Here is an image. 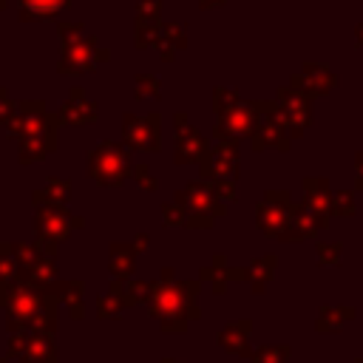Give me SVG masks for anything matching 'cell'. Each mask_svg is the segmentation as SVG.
Segmentation results:
<instances>
[{"label":"cell","instance_id":"obj_1","mask_svg":"<svg viewBox=\"0 0 363 363\" xmlns=\"http://www.w3.org/2000/svg\"><path fill=\"white\" fill-rule=\"evenodd\" d=\"M335 74L332 71H326L323 65H315V62H309L306 68H303V74H298L295 77V88H301L303 94H326L329 88H335Z\"/></svg>","mask_w":363,"mask_h":363},{"label":"cell","instance_id":"obj_2","mask_svg":"<svg viewBox=\"0 0 363 363\" xmlns=\"http://www.w3.org/2000/svg\"><path fill=\"white\" fill-rule=\"evenodd\" d=\"M281 111H284V119L286 125L295 128V133L303 130V125L309 122V102L303 94H289V91H281Z\"/></svg>","mask_w":363,"mask_h":363},{"label":"cell","instance_id":"obj_3","mask_svg":"<svg viewBox=\"0 0 363 363\" xmlns=\"http://www.w3.org/2000/svg\"><path fill=\"white\" fill-rule=\"evenodd\" d=\"M303 190L309 193L306 196V207L315 213V216H326L329 213V207H332V201H329V190H326V184L320 182V179H306L303 182ZM326 221V218H323Z\"/></svg>","mask_w":363,"mask_h":363},{"label":"cell","instance_id":"obj_4","mask_svg":"<svg viewBox=\"0 0 363 363\" xmlns=\"http://www.w3.org/2000/svg\"><path fill=\"white\" fill-rule=\"evenodd\" d=\"M182 309H184V298L179 289H170V286L156 289V315L170 320V315H179Z\"/></svg>","mask_w":363,"mask_h":363},{"label":"cell","instance_id":"obj_5","mask_svg":"<svg viewBox=\"0 0 363 363\" xmlns=\"http://www.w3.org/2000/svg\"><path fill=\"white\" fill-rule=\"evenodd\" d=\"M349 318H354V309H349V306H326L320 312L318 329L320 332H337L343 326V320H349Z\"/></svg>","mask_w":363,"mask_h":363},{"label":"cell","instance_id":"obj_6","mask_svg":"<svg viewBox=\"0 0 363 363\" xmlns=\"http://www.w3.org/2000/svg\"><path fill=\"white\" fill-rule=\"evenodd\" d=\"M20 3L26 6V11L31 17H48V14H57L65 6V0H20Z\"/></svg>","mask_w":363,"mask_h":363},{"label":"cell","instance_id":"obj_7","mask_svg":"<svg viewBox=\"0 0 363 363\" xmlns=\"http://www.w3.org/2000/svg\"><path fill=\"white\" fill-rule=\"evenodd\" d=\"M289 349L286 346H272V349H261L255 354V363H286Z\"/></svg>","mask_w":363,"mask_h":363},{"label":"cell","instance_id":"obj_8","mask_svg":"<svg viewBox=\"0 0 363 363\" xmlns=\"http://www.w3.org/2000/svg\"><path fill=\"white\" fill-rule=\"evenodd\" d=\"M354 213V199L349 190L335 193V216H352Z\"/></svg>","mask_w":363,"mask_h":363},{"label":"cell","instance_id":"obj_9","mask_svg":"<svg viewBox=\"0 0 363 363\" xmlns=\"http://www.w3.org/2000/svg\"><path fill=\"white\" fill-rule=\"evenodd\" d=\"M340 250H343V244H332V247H326V244H318V255H320V264H337V258H340Z\"/></svg>","mask_w":363,"mask_h":363},{"label":"cell","instance_id":"obj_10","mask_svg":"<svg viewBox=\"0 0 363 363\" xmlns=\"http://www.w3.org/2000/svg\"><path fill=\"white\" fill-rule=\"evenodd\" d=\"M354 162H357V187L363 190V153H357V159H354Z\"/></svg>","mask_w":363,"mask_h":363},{"label":"cell","instance_id":"obj_11","mask_svg":"<svg viewBox=\"0 0 363 363\" xmlns=\"http://www.w3.org/2000/svg\"><path fill=\"white\" fill-rule=\"evenodd\" d=\"M357 363H363V360H357Z\"/></svg>","mask_w":363,"mask_h":363}]
</instances>
